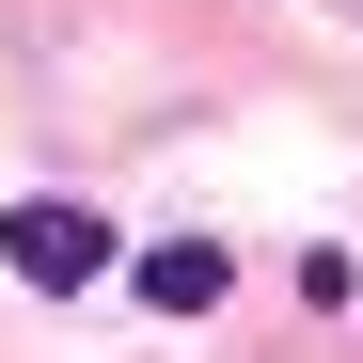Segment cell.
<instances>
[{"label":"cell","instance_id":"cell-2","mask_svg":"<svg viewBox=\"0 0 363 363\" xmlns=\"http://www.w3.org/2000/svg\"><path fill=\"white\" fill-rule=\"evenodd\" d=\"M127 284H143V300H158V316H206V300H221V284H237V253H221V237H158V253H143V269H127Z\"/></svg>","mask_w":363,"mask_h":363},{"label":"cell","instance_id":"cell-1","mask_svg":"<svg viewBox=\"0 0 363 363\" xmlns=\"http://www.w3.org/2000/svg\"><path fill=\"white\" fill-rule=\"evenodd\" d=\"M0 269L48 284V300H79V284H111V221L64 206V190H32V206H0Z\"/></svg>","mask_w":363,"mask_h":363}]
</instances>
